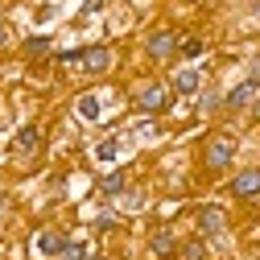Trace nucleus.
I'll return each mask as SVG.
<instances>
[{"label": "nucleus", "instance_id": "nucleus-1", "mask_svg": "<svg viewBox=\"0 0 260 260\" xmlns=\"http://www.w3.org/2000/svg\"><path fill=\"white\" fill-rule=\"evenodd\" d=\"M232 157H236V145H232V137H215V141L207 145V166H211V170L232 166Z\"/></svg>", "mask_w": 260, "mask_h": 260}, {"label": "nucleus", "instance_id": "nucleus-2", "mask_svg": "<svg viewBox=\"0 0 260 260\" xmlns=\"http://www.w3.org/2000/svg\"><path fill=\"white\" fill-rule=\"evenodd\" d=\"M83 67H87L91 75H104V71L112 67V50H104V46H91V50H83Z\"/></svg>", "mask_w": 260, "mask_h": 260}, {"label": "nucleus", "instance_id": "nucleus-3", "mask_svg": "<svg viewBox=\"0 0 260 260\" xmlns=\"http://www.w3.org/2000/svg\"><path fill=\"white\" fill-rule=\"evenodd\" d=\"M232 190L240 194V199H256V194H260V170H244V174L232 182Z\"/></svg>", "mask_w": 260, "mask_h": 260}, {"label": "nucleus", "instance_id": "nucleus-4", "mask_svg": "<svg viewBox=\"0 0 260 260\" xmlns=\"http://www.w3.org/2000/svg\"><path fill=\"white\" fill-rule=\"evenodd\" d=\"M174 50H178V38H174V34H153V38H149V58H157V62L170 58Z\"/></svg>", "mask_w": 260, "mask_h": 260}, {"label": "nucleus", "instance_id": "nucleus-5", "mask_svg": "<svg viewBox=\"0 0 260 260\" xmlns=\"http://www.w3.org/2000/svg\"><path fill=\"white\" fill-rule=\"evenodd\" d=\"M256 91H260V79H248V83H240L232 95H227V108H244V104H252V100H256Z\"/></svg>", "mask_w": 260, "mask_h": 260}, {"label": "nucleus", "instance_id": "nucleus-6", "mask_svg": "<svg viewBox=\"0 0 260 260\" xmlns=\"http://www.w3.org/2000/svg\"><path fill=\"white\" fill-rule=\"evenodd\" d=\"M166 100H170V95H166V87H145L141 91V112H161V108H166Z\"/></svg>", "mask_w": 260, "mask_h": 260}, {"label": "nucleus", "instance_id": "nucleus-7", "mask_svg": "<svg viewBox=\"0 0 260 260\" xmlns=\"http://www.w3.org/2000/svg\"><path fill=\"white\" fill-rule=\"evenodd\" d=\"M199 227H203V236L223 232V211H219V207H203V211H199Z\"/></svg>", "mask_w": 260, "mask_h": 260}, {"label": "nucleus", "instance_id": "nucleus-8", "mask_svg": "<svg viewBox=\"0 0 260 260\" xmlns=\"http://www.w3.org/2000/svg\"><path fill=\"white\" fill-rule=\"evenodd\" d=\"M62 248H67V236H58V232H42L38 236V252L42 256H62Z\"/></svg>", "mask_w": 260, "mask_h": 260}, {"label": "nucleus", "instance_id": "nucleus-9", "mask_svg": "<svg viewBox=\"0 0 260 260\" xmlns=\"http://www.w3.org/2000/svg\"><path fill=\"white\" fill-rule=\"evenodd\" d=\"M75 112H79L83 120H100V95H79Z\"/></svg>", "mask_w": 260, "mask_h": 260}, {"label": "nucleus", "instance_id": "nucleus-10", "mask_svg": "<svg viewBox=\"0 0 260 260\" xmlns=\"http://www.w3.org/2000/svg\"><path fill=\"white\" fill-rule=\"evenodd\" d=\"M199 83H203V79H199V71H182V75L174 79V87H178L182 95H194V91H199Z\"/></svg>", "mask_w": 260, "mask_h": 260}, {"label": "nucleus", "instance_id": "nucleus-11", "mask_svg": "<svg viewBox=\"0 0 260 260\" xmlns=\"http://www.w3.org/2000/svg\"><path fill=\"white\" fill-rule=\"evenodd\" d=\"M178 244H174V232H157L153 236V256H170Z\"/></svg>", "mask_w": 260, "mask_h": 260}, {"label": "nucleus", "instance_id": "nucleus-12", "mask_svg": "<svg viewBox=\"0 0 260 260\" xmlns=\"http://www.w3.org/2000/svg\"><path fill=\"white\" fill-rule=\"evenodd\" d=\"M38 149V128H21L17 133V153H34Z\"/></svg>", "mask_w": 260, "mask_h": 260}, {"label": "nucleus", "instance_id": "nucleus-13", "mask_svg": "<svg viewBox=\"0 0 260 260\" xmlns=\"http://www.w3.org/2000/svg\"><path fill=\"white\" fill-rule=\"evenodd\" d=\"M116 153H120V141L116 137H108V141L95 145V157H100V161H116Z\"/></svg>", "mask_w": 260, "mask_h": 260}, {"label": "nucleus", "instance_id": "nucleus-14", "mask_svg": "<svg viewBox=\"0 0 260 260\" xmlns=\"http://www.w3.org/2000/svg\"><path fill=\"white\" fill-rule=\"evenodd\" d=\"M62 256H67V260H87V244H83V240H67Z\"/></svg>", "mask_w": 260, "mask_h": 260}, {"label": "nucleus", "instance_id": "nucleus-15", "mask_svg": "<svg viewBox=\"0 0 260 260\" xmlns=\"http://www.w3.org/2000/svg\"><path fill=\"white\" fill-rule=\"evenodd\" d=\"M182 256H186V260H207V244H203V240H190V244L182 248Z\"/></svg>", "mask_w": 260, "mask_h": 260}, {"label": "nucleus", "instance_id": "nucleus-16", "mask_svg": "<svg viewBox=\"0 0 260 260\" xmlns=\"http://www.w3.org/2000/svg\"><path fill=\"white\" fill-rule=\"evenodd\" d=\"M100 190H104V194H120V190H124V174H108V178L100 182Z\"/></svg>", "mask_w": 260, "mask_h": 260}, {"label": "nucleus", "instance_id": "nucleus-17", "mask_svg": "<svg viewBox=\"0 0 260 260\" xmlns=\"http://www.w3.org/2000/svg\"><path fill=\"white\" fill-rule=\"evenodd\" d=\"M25 50L34 54V58H42V54L50 50V38H29V42H25Z\"/></svg>", "mask_w": 260, "mask_h": 260}, {"label": "nucleus", "instance_id": "nucleus-18", "mask_svg": "<svg viewBox=\"0 0 260 260\" xmlns=\"http://www.w3.org/2000/svg\"><path fill=\"white\" fill-rule=\"evenodd\" d=\"M203 50H207V46H203L199 38H190V42H182V54H186V58H199Z\"/></svg>", "mask_w": 260, "mask_h": 260}, {"label": "nucleus", "instance_id": "nucleus-19", "mask_svg": "<svg viewBox=\"0 0 260 260\" xmlns=\"http://www.w3.org/2000/svg\"><path fill=\"white\" fill-rule=\"evenodd\" d=\"M5 42H9V29H5V25H0V46H5Z\"/></svg>", "mask_w": 260, "mask_h": 260}, {"label": "nucleus", "instance_id": "nucleus-20", "mask_svg": "<svg viewBox=\"0 0 260 260\" xmlns=\"http://www.w3.org/2000/svg\"><path fill=\"white\" fill-rule=\"evenodd\" d=\"M256 120H260V100H256Z\"/></svg>", "mask_w": 260, "mask_h": 260}, {"label": "nucleus", "instance_id": "nucleus-21", "mask_svg": "<svg viewBox=\"0 0 260 260\" xmlns=\"http://www.w3.org/2000/svg\"><path fill=\"white\" fill-rule=\"evenodd\" d=\"M91 260H104V256H91Z\"/></svg>", "mask_w": 260, "mask_h": 260}]
</instances>
